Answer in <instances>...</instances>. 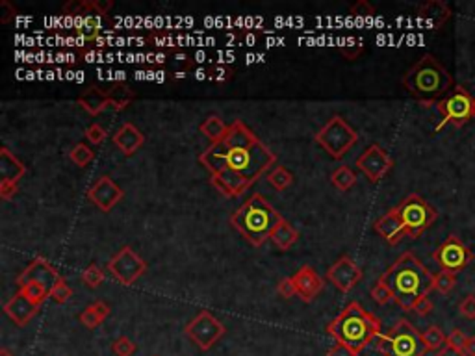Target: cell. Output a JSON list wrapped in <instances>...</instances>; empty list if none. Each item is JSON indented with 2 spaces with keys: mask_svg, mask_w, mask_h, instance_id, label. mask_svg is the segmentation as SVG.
<instances>
[{
  "mask_svg": "<svg viewBox=\"0 0 475 356\" xmlns=\"http://www.w3.org/2000/svg\"><path fill=\"white\" fill-rule=\"evenodd\" d=\"M199 161L206 167L210 175L229 167L240 172L253 186L269 167L277 164V156L245 123L234 121L229 125L223 141L210 145L199 156Z\"/></svg>",
  "mask_w": 475,
  "mask_h": 356,
  "instance_id": "1",
  "label": "cell"
},
{
  "mask_svg": "<svg viewBox=\"0 0 475 356\" xmlns=\"http://www.w3.org/2000/svg\"><path fill=\"white\" fill-rule=\"evenodd\" d=\"M380 280L392 290L394 303L405 312H412L416 301L433 291L434 275L412 250H407L380 275Z\"/></svg>",
  "mask_w": 475,
  "mask_h": 356,
  "instance_id": "2",
  "label": "cell"
},
{
  "mask_svg": "<svg viewBox=\"0 0 475 356\" xmlns=\"http://www.w3.org/2000/svg\"><path fill=\"white\" fill-rule=\"evenodd\" d=\"M401 83L407 89V93L414 97L416 101L422 102L423 106H431L434 102L438 104L457 86L449 71L440 63V59L434 58L433 54H423L422 58L405 72Z\"/></svg>",
  "mask_w": 475,
  "mask_h": 356,
  "instance_id": "3",
  "label": "cell"
},
{
  "mask_svg": "<svg viewBox=\"0 0 475 356\" xmlns=\"http://www.w3.org/2000/svg\"><path fill=\"white\" fill-rule=\"evenodd\" d=\"M380 326L382 323L362 304L349 303L325 326V330L336 339V344L347 345L360 355L379 334H382Z\"/></svg>",
  "mask_w": 475,
  "mask_h": 356,
  "instance_id": "4",
  "label": "cell"
},
{
  "mask_svg": "<svg viewBox=\"0 0 475 356\" xmlns=\"http://www.w3.org/2000/svg\"><path fill=\"white\" fill-rule=\"evenodd\" d=\"M282 215L260 195L253 193L247 201L231 215V225L249 241L253 247H262L271 237Z\"/></svg>",
  "mask_w": 475,
  "mask_h": 356,
  "instance_id": "5",
  "label": "cell"
},
{
  "mask_svg": "<svg viewBox=\"0 0 475 356\" xmlns=\"http://www.w3.org/2000/svg\"><path fill=\"white\" fill-rule=\"evenodd\" d=\"M375 349L382 356H425L429 353L422 333L409 319L396 321L388 333L379 334Z\"/></svg>",
  "mask_w": 475,
  "mask_h": 356,
  "instance_id": "6",
  "label": "cell"
},
{
  "mask_svg": "<svg viewBox=\"0 0 475 356\" xmlns=\"http://www.w3.org/2000/svg\"><path fill=\"white\" fill-rule=\"evenodd\" d=\"M396 210H398L399 219L403 223L407 237H410V239L422 236L423 232L431 228L434 225V221L438 219L436 208L433 204H429L418 193H410L409 197H405L403 201L396 206Z\"/></svg>",
  "mask_w": 475,
  "mask_h": 356,
  "instance_id": "7",
  "label": "cell"
},
{
  "mask_svg": "<svg viewBox=\"0 0 475 356\" xmlns=\"http://www.w3.org/2000/svg\"><path fill=\"white\" fill-rule=\"evenodd\" d=\"M316 143L320 145L327 155H331L336 160H342L351 148L358 141V134L353 126L340 115L329 119L327 125L321 126V130L314 136Z\"/></svg>",
  "mask_w": 475,
  "mask_h": 356,
  "instance_id": "8",
  "label": "cell"
},
{
  "mask_svg": "<svg viewBox=\"0 0 475 356\" xmlns=\"http://www.w3.org/2000/svg\"><path fill=\"white\" fill-rule=\"evenodd\" d=\"M436 110L442 115V121L436 125V130H442L445 125L463 128L469 119L475 115V99L464 86H455L449 95L436 104Z\"/></svg>",
  "mask_w": 475,
  "mask_h": 356,
  "instance_id": "9",
  "label": "cell"
},
{
  "mask_svg": "<svg viewBox=\"0 0 475 356\" xmlns=\"http://www.w3.org/2000/svg\"><path fill=\"white\" fill-rule=\"evenodd\" d=\"M433 260L438 264L440 271H449L458 275L474 261V253L455 234L447 236L433 253Z\"/></svg>",
  "mask_w": 475,
  "mask_h": 356,
  "instance_id": "10",
  "label": "cell"
},
{
  "mask_svg": "<svg viewBox=\"0 0 475 356\" xmlns=\"http://www.w3.org/2000/svg\"><path fill=\"white\" fill-rule=\"evenodd\" d=\"M226 328L220 319H215L214 315L202 310L193 317V319L186 325L184 334L199 347L201 350H210L223 336H225Z\"/></svg>",
  "mask_w": 475,
  "mask_h": 356,
  "instance_id": "11",
  "label": "cell"
},
{
  "mask_svg": "<svg viewBox=\"0 0 475 356\" xmlns=\"http://www.w3.org/2000/svg\"><path fill=\"white\" fill-rule=\"evenodd\" d=\"M108 271L112 273L115 280H119V284L132 286L142 275L147 271V264L142 256L137 255L136 250L125 245L115 253V255L108 260Z\"/></svg>",
  "mask_w": 475,
  "mask_h": 356,
  "instance_id": "12",
  "label": "cell"
},
{
  "mask_svg": "<svg viewBox=\"0 0 475 356\" xmlns=\"http://www.w3.org/2000/svg\"><path fill=\"white\" fill-rule=\"evenodd\" d=\"M356 167L366 175L369 182L375 184V182H379L380 178H385L388 172L392 171L394 160L380 145L371 143L369 147H366L362 155L356 158Z\"/></svg>",
  "mask_w": 475,
  "mask_h": 356,
  "instance_id": "13",
  "label": "cell"
},
{
  "mask_svg": "<svg viewBox=\"0 0 475 356\" xmlns=\"http://www.w3.org/2000/svg\"><path fill=\"white\" fill-rule=\"evenodd\" d=\"M327 280L340 290L342 293H347L362 280V269L356 266V261L349 256H342L336 260L327 271Z\"/></svg>",
  "mask_w": 475,
  "mask_h": 356,
  "instance_id": "14",
  "label": "cell"
},
{
  "mask_svg": "<svg viewBox=\"0 0 475 356\" xmlns=\"http://www.w3.org/2000/svg\"><path fill=\"white\" fill-rule=\"evenodd\" d=\"M86 195H88L89 202H93L101 212L108 214V212H112L117 202L123 201L125 191H123V188H119L108 175H102L101 178H97L95 184L89 188Z\"/></svg>",
  "mask_w": 475,
  "mask_h": 356,
  "instance_id": "15",
  "label": "cell"
},
{
  "mask_svg": "<svg viewBox=\"0 0 475 356\" xmlns=\"http://www.w3.org/2000/svg\"><path fill=\"white\" fill-rule=\"evenodd\" d=\"M59 280H61V275L45 258H36V260H32L28 266L24 267L23 273L19 275L17 286L21 288V286L28 284V282H37V284H41L43 288H47L50 291Z\"/></svg>",
  "mask_w": 475,
  "mask_h": 356,
  "instance_id": "16",
  "label": "cell"
},
{
  "mask_svg": "<svg viewBox=\"0 0 475 356\" xmlns=\"http://www.w3.org/2000/svg\"><path fill=\"white\" fill-rule=\"evenodd\" d=\"M210 184L214 186L215 190L226 199H236L238 195H242L244 191L251 188V182H247L240 172L232 171L229 167L221 169L220 172L210 175Z\"/></svg>",
  "mask_w": 475,
  "mask_h": 356,
  "instance_id": "17",
  "label": "cell"
},
{
  "mask_svg": "<svg viewBox=\"0 0 475 356\" xmlns=\"http://www.w3.org/2000/svg\"><path fill=\"white\" fill-rule=\"evenodd\" d=\"M291 279L295 282L297 295L301 297L304 303H312L316 297L321 293L323 286H325V282H323V279L318 275V271L312 269L310 266L301 267Z\"/></svg>",
  "mask_w": 475,
  "mask_h": 356,
  "instance_id": "18",
  "label": "cell"
},
{
  "mask_svg": "<svg viewBox=\"0 0 475 356\" xmlns=\"http://www.w3.org/2000/svg\"><path fill=\"white\" fill-rule=\"evenodd\" d=\"M113 6L112 0H69L61 12L69 17L102 19Z\"/></svg>",
  "mask_w": 475,
  "mask_h": 356,
  "instance_id": "19",
  "label": "cell"
},
{
  "mask_svg": "<svg viewBox=\"0 0 475 356\" xmlns=\"http://www.w3.org/2000/svg\"><path fill=\"white\" fill-rule=\"evenodd\" d=\"M37 312H39V306H36L32 301H28L21 291H17V293L4 304V314H6L17 326L28 325L30 321L36 317Z\"/></svg>",
  "mask_w": 475,
  "mask_h": 356,
  "instance_id": "20",
  "label": "cell"
},
{
  "mask_svg": "<svg viewBox=\"0 0 475 356\" xmlns=\"http://www.w3.org/2000/svg\"><path fill=\"white\" fill-rule=\"evenodd\" d=\"M374 228L385 239L386 244L390 245H398L403 237H407V232H405V226L401 223V219H399L396 208H392L390 212H386L382 217L375 221Z\"/></svg>",
  "mask_w": 475,
  "mask_h": 356,
  "instance_id": "21",
  "label": "cell"
},
{
  "mask_svg": "<svg viewBox=\"0 0 475 356\" xmlns=\"http://www.w3.org/2000/svg\"><path fill=\"white\" fill-rule=\"evenodd\" d=\"M449 17H452V8L447 6L445 2H442V0H429V2L418 8V19L427 28H442Z\"/></svg>",
  "mask_w": 475,
  "mask_h": 356,
  "instance_id": "22",
  "label": "cell"
},
{
  "mask_svg": "<svg viewBox=\"0 0 475 356\" xmlns=\"http://www.w3.org/2000/svg\"><path fill=\"white\" fill-rule=\"evenodd\" d=\"M112 141L123 155L132 156L145 143V136H143V132L136 125L125 123V125L117 128V132L113 134Z\"/></svg>",
  "mask_w": 475,
  "mask_h": 356,
  "instance_id": "23",
  "label": "cell"
},
{
  "mask_svg": "<svg viewBox=\"0 0 475 356\" xmlns=\"http://www.w3.org/2000/svg\"><path fill=\"white\" fill-rule=\"evenodd\" d=\"M77 102L84 112H88L89 115H93V117L104 112L106 108H112L106 91H104V88H99V86H88V88L84 89L82 93L78 95Z\"/></svg>",
  "mask_w": 475,
  "mask_h": 356,
  "instance_id": "24",
  "label": "cell"
},
{
  "mask_svg": "<svg viewBox=\"0 0 475 356\" xmlns=\"http://www.w3.org/2000/svg\"><path fill=\"white\" fill-rule=\"evenodd\" d=\"M26 175V166L13 155L8 147L0 148V177L4 182L19 184V180Z\"/></svg>",
  "mask_w": 475,
  "mask_h": 356,
  "instance_id": "25",
  "label": "cell"
},
{
  "mask_svg": "<svg viewBox=\"0 0 475 356\" xmlns=\"http://www.w3.org/2000/svg\"><path fill=\"white\" fill-rule=\"evenodd\" d=\"M104 91H106L108 99H110V104H112V108L115 112H123V110L128 108V104L136 99V93H134L125 82L108 83L106 88H104Z\"/></svg>",
  "mask_w": 475,
  "mask_h": 356,
  "instance_id": "26",
  "label": "cell"
},
{
  "mask_svg": "<svg viewBox=\"0 0 475 356\" xmlns=\"http://www.w3.org/2000/svg\"><path fill=\"white\" fill-rule=\"evenodd\" d=\"M110 312H112L110 304L104 303V301H95L80 312L78 319L86 328H97L110 315Z\"/></svg>",
  "mask_w": 475,
  "mask_h": 356,
  "instance_id": "27",
  "label": "cell"
},
{
  "mask_svg": "<svg viewBox=\"0 0 475 356\" xmlns=\"http://www.w3.org/2000/svg\"><path fill=\"white\" fill-rule=\"evenodd\" d=\"M269 239L273 241L277 249L290 250L291 247L297 244V239H299V230H297V228H293V226H291V223H288L286 219H282L279 225H277V228L271 232V237H269Z\"/></svg>",
  "mask_w": 475,
  "mask_h": 356,
  "instance_id": "28",
  "label": "cell"
},
{
  "mask_svg": "<svg viewBox=\"0 0 475 356\" xmlns=\"http://www.w3.org/2000/svg\"><path fill=\"white\" fill-rule=\"evenodd\" d=\"M199 130L206 139H210V145H214V143L223 141V137L229 130V125H225V121L220 115H208L199 126Z\"/></svg>",
  "mask_w": 475,
  "mask_h": 356,
  "instance_id": "29",
  "label": "cell"
},
{
  "mask_svg": "<svg viewBox=\"0 0 475 356\" xmlns=\"http://www.w3.org/2000/svg\"><path fill=\"white\" fill-rule=\"evenodd\" d=\"M331 182L336 190L340 191H349L353 186L356 184V175L353 172V169L347 166L338 167L336 171L331 175Z\"/></svg>",
  "mask_w": 475,
  "mask_h": 356,
  "instance_id": "30",
  "label": "cell"
},
{
  "mask_svg": "<svg viewBox=\"0 0 475 356\" xmlns=\"http://www.w3.org/2000/svg\"><path fill=\"white\" fill-rule=\"evenodd\" d=\"M267 182L277 191H284L293 184V175L284 166H277L273 171L267 172Z\"/></svg>",
  "mask_w": 475,
  "mask_h": 356,
  "instance_id": "31",
  "label": "cell"
},
{
  "mask_svg": "<svg viewBox=\"0 0 475 356\" xmlns=\"http://www.w3.org/2000/svg\"><path fill=\"white\" fill-rule=\"evenodd\" d=\"M69 160L77 167H88L91 161L95 160V152H93V148L89 147L88 143H77L69 150Z\"/></svg>",
  "mask_w": 475,
  "mask_h": 356,
  "instance_id": "32",
  "label": "cell"
},
{
  "mask_svg": "<svg viewBox=\"0 0 475 356\" xmlns=\"http://www.w3.org/2000/svg\"><path fill=\"white\" fill-rule=\"evenodd\" d=\"M422 336H423V344H425L427 350L438 353L440 349H444L445 347V339H447V336L442 333V328H440V326L431 325L427 330L422 334Z\"/></svg>",
  "mask_w": 475,
  "mask_h": 356,
  "instance_id": "33",
  "label": "cell"
},
{
  "mask_svg": "<svg viewBox=\"0 0 475 356\" xmlns=\"http://www.w3.org/2000/svg\"><path fill=\"white\" fill-rule=\"evenodd\" d=\"M19 291H21L28 301H32V303L36 304V306H41V304L45 303V299L50 297V291H48L47 288H43L41 284H37V282H28V284L21 286Z\"/></svg>",
  "mask_w": 475,
  "mask_h": 356,
  "instance_id": "34",
  "label": "cell"
},
{
  "mask_svg": "<svg viewBox=\"0 0 475 356\" xmlns=\"http://www.w3.org/2000/svg\"><path fill=\"white\" fill-rule=\"evenodd\" d=\"M457 286V275L449 273V271H438L434 275L433 290L438 291L440 295H447L453 288Z\"/></svg>",
  "mask_w": 475,
  "mask_h": 356,
  "instance_id": "35",
  "label": "cell"
},
{
  "mask_svg": "<svg viewBox=\"0 0 475 356\" xmlns=\"http://www.w3.org/2000/svg\"><path fill=\"white\" fill-rule=\"evenodd\" d=\"M80 21V24H78L77 28H75V32H77L78 36L86 37V39H95L97 36H99V32H101V19H78Z\"/></svg>",
  "mask_w": 475,
  "mask_h": 356,
  "instance_id": "36",
  "label": "cell"
},
{
  "mask_svg": "<svg viewBox=\"0 0 475 356\" xmlns=\"http://www.w3.org/2000/svg\"><path fill=\"white\" fill-rule=\"evenodd\" d=\"M80 279H82L84 286H88V288H91V290H95V288H99V286L104 282V271H102L101 267L97 266V264H91V266H88L86 269H84Z\"/></svg>",
  "mask_w": 475,
  "mask_h": 356,
  "instance_id": "37",
  "label": "cell"
},
{
  "mask_svg": "<svg viewBox=\"0 0 475 356\" xmlns=\"http://www.w3.org/2000/svg\"><path fill=\"white\" fill-rule=\"evenodd\" d=\"M369 293H371V297H374V301L377 304H388L394 301L392 290H390V288H388V286H386L380 279L375 282V286L371 288Z\"/></svg>",
  "mask_w": 475,
  "mask_h": 356,
  "instance_id": "38",
  "label": "cell"
},
{
  "mask_svg": "<svg viewBox=\"0 0 475 356\" xmlns=\"http://www.w3.org/2000/svg\"><path fill=\"white\" fill-rule=\"evenodd\" d=\"M136 350V344L128 336H119L112 344V353L115 356H132Z\"/></svg>",
  "mask_w": 475,
  "mask_h": 356,
  "instance_id": "39",
  "label": "cell"
},
{
  "mask_svg": "<svg viewBox=\"0 0 475 356\" xmlns=\"http://www.w3.org/2000/svg\"><path fill=\"white\" fill-rule=\"evenodd\" d=\"M72 295V290L69 288V284L66 282V279L61 277V280H59L58 284L54 286L52 290H50V299H52L54 303L58 304H66L69 299H71Z\"/></svg>",
  "mask_w": 475,
  "mask_h": 356,
  "instance_id": "40",
  "label": "cell"
},
{
  "mask_svg": "<svg viewBox=\"0 0 475 356\" xmlns=\"http://www.w3.org/2000/svg\"><path fill=\"white\" fill-rule=\"evenodd\" d=\"M86 139H88L91 145H101L104 139H106V128L101 126L99 123H93L86 128Z\"/></svg>",
  "mask_w": 475,
  "mask_h": 356,
  "instance_id": "41",
  "label": "cell"
},
{
  "mask_svg": "<svg viewBox=\"0 0 475 356\" xmlns=\"http://www.w3.org/2000/svg\"><path fill=\"white\" fill-rule=\"evenodd\" d=\"M458 314L463 315L464 319L474 321L475 319V295L468 293L463 301L458 303Z\"/></svg>",
  "mask_w": 475,
  "mask_h": 356,
  "instance_id": "42",
  "label": "cell"
},
{
  "mask_svg": "<svg viewBox=\"0 0 475 356\" xmlns=\"http://www.w3.org/2000/svg\"><path fill=\"white\" fill-rule=\"evenodd\" d=\"M351 15L353 17H362V19H368V17H374L375 15V6L374 4H369L368 0H358L356 4H353L351 6Z\"/></svg>",
  "mask_w": 475,
  "mask_h": 356,
  "instance_id": "43",
  "label": "cell"
},
{
  "mask_svg": "<svg viewBox=\"0 0 475 356\" xmlns=\"http://www.w3.org/2000/svg\"><path fill=\"white\" fill-rule=\"evenodd\" d=\"M277 293H279L282 299H291V297H295L297 288H295V282H293V279H291V277H284V279H280L279 284H277Z\"/></svg>",
  "mask_w": 475,
  "mask_h": 356,
  "instance_id": "44",
  "label": "cell"
},
{
  "mask_svg": "<svg viewBox=\"0 0 475 356\" xmlns=\"http://www.w3.org/2000/svg\"><path fill=\"white\" fill-rule=\"evenodd\" d=\"M466 339H468V336H466V334H464L461 328H455V330H452V333L447 334L445 345H447V347H452V349L463 350L464 344H466Z\"/></svg>",
  "mask_w": 475,
  "mask_h": 356,
  "instance_id": "45",
  "label": "cell"
},
{
  "mask_svg": "<svg viewBox=\"0 0 475 356\" xmlns=\"http://www.w3.org/2000/svg\"><path fill=\"white\" fill-rule=\"evenodd\" d=\"M17 15V8L10 0H0V24H10Z\"/></svg>",
  "mask_w": 475,
  "mask_h": 356,
  "instance_id": "46",
  "label": "cell"
},
{
  "mask_svg": "<svg viewBox=\"0 0 475 356\" xmlns=\"http://www.w3.org/2000/svg\"><path fill=\"white\" fill-rule=\"evenodd\" d=\"M433 308H434L433 301L425 295V297H420V299L416 301L414 306H412V312L420 315V317H425V315H429L431 312H433Z\"/></svg>",
  "mask_w": 475,
  "mask_h": 356,
  "instance_id": "47",
  "label": "cell"
},
{
  "mask_svg": "<svg viewBox=\"0 0 475 356\" xmlns=\"http://www.w3.org/2000/svg\"><path fill=\"white\" fill-rule=\"evenodd\" d=\"M364 50V43L362 41H356L353 43V45H349V47H340V52H342V56L347 59H356L360 54H362Z\"/></svg>",
  "mask_w": 475,
  "mask_h": 356,
  "instance_id": "48",
  "label": "cell"
},
{
  "mask_svg": "<svg viewBox=\"0 0 475 356\" xmlns=\"http://www.w3.org/2000/svg\"><path fill=\"white\" fill-rule=\"evenodd\" d=\"M17 191H19V184L0 180V199H2V201H10V199H13V197L17 195Z\"/></svg>",
  "mask_w": 475,
  "mask_h": 356,
  "instance_id": "49",
  "label": "cell"
},
{
  "mask_svg": "<svg viewBox=\"0 0 475 356\" xmlns=\"http://www.w3.org/2000/svg\"><path fill=\"white\" fill-rule=\"evenodd\" d=\"M327 356H358V353L351 349V347H347V345L336 344L334 347H331V349H329Z\"/></svg>",
  "mask_w": 475,
  "mask_h": 356,
  "instance_id": "50",
  "label": "cell"
},
{
  "mask_svg": "<svg viewBox=\"0 0 475 356\" xmlns=\"http://www.w3.org/2000/svg\"><path fill=\"white\" fill-rule=\"evenodd\" d=\"M434 356H468L464 350H457V349H452V347H447L445 345L444 349H440L438 353H434Z\"/></svg>",
  "mask_w": 475,
  "mask_h": 356,
  "instance_id": "51",
  "label": "cell"
},
{
  "mask_svg": "<svg viewBox=\"0 0 475 356\" xmlns=\"http://www.w3.org/2000/svg\"><path fill=\"white\" fill-rule=\"evenodd\" d=\"M464 353L468 356H475V336H468L466 344H464Z\"/></svg>",
  "mask_w": 475,
  "mask_h": 356,
  "instance_id": "52",
  "label": "cell"
},
{
  "mask_svg": "<svg viewBox=\"0 0 475 356\" xmlns=\"http://www.w3.org/2000/svg\"><path fill=\"white\" fill-rule=\"evenodd\" d=\"M0 356H13V355L6 349V347H2V349H0Z\"/></svg>",
  "mask_w": 475,
  "mask_h": 356,
  "instance_id": "53",
  "label": "cell"
},
{
  "mask_svg": "<svg viewBox=\"0 0 475 356\" xmlns=\"http://www.w3.org/2000/svg\"><path fill=\"white\" fill-rule=\"evenodd\" d=\"M474 119H475V115H474Z\"/></svg>",
  "mask_w": 475,
  "mask_h": 356,
  "instance_id": "54",
  "label": "cell"
}]
</instances>
